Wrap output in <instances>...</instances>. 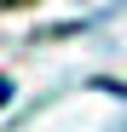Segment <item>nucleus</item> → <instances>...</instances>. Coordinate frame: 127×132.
Segmentation results:
<instances>
[{
  "label": "nucleus",
  "mask_w": 127,
  "mask_h": 132,
  "mask_svg": "<svg viewBox=\"0 0 127 132\" xmlns=\"http://www.w3.org/2000/svg\"><path fill=\"white\" fill-rule=\"evenodd\" d=\"M6 98H12V80H0V103H6Z\"/></svg>",
  "instance_id": "f257e3e1"
},
{
  "label": "nucleus",
  "mask_w": 127,
  "mask_h": 132,
  "mask_svg": "<svg viewBox=\"0 0 127 132\" xmlns=\"http://www.w3.org/2000/svg\"><path fill=\"white\" fill-rule=\"evenodd\" d=\"M116 132H127V115H121V126H116Z\"/></svg>",
  "instance_id": "f03ea898"
}]
</instances>
